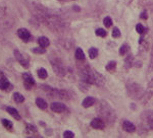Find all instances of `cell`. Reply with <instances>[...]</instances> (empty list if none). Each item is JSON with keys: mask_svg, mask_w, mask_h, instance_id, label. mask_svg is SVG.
<instances>
[{"mask_svg": "<svg viewBox=\"0 0 153 138\" xmlns=\"http://www.w3.org/2000/svg\"><path fill=\"white\" fill-rule=\"evenodd\" d=\"M100 111H102V112H99V113L101 114L102 117H104V119H106L108 122H112V123L114 122V120H115V114H114L113 110L110 109L105 103L102 106V108L100 109Z\"/></svg>", "mask_w": 153, "mask_h": 138, "instance_id": "1", "label": "cell"}, {"mask_svg": "<svg viewBox=\"0 0 153 138\" xmlns=\"http://www.w3.org/2000/svg\"><path fill=\"white\" fill-rule=\"evenodd\" d=\"M17 35H18V37H19L23 41H25V42H29V41L31 40V34H30L29 31L26 30V29H19L18 32H17Z\"/></svg>", "mask_w": 153, "mask_h": 138, "instance_id": "2", "label": "cell"}, {"mask_svg": "<svg viewBox=\"0 0 153 138\" xmlns=\"http://www.w3.org/2000/svg\"><path fill=\"white\" fill-rule=\"evenodd\" d=\"M23 78H24V81H25V84L27 86V88H30L31 85H34L35 84V80L33 78V76L30 74V73H24L23 74Z\"/></svg>", "mask_w": 153, "mask_h": 138, "instance_id": "3", "label": "cell"}, {"mask_svg": "<svg viewBox=\"0 0 153 138\" xmlns=\"http://www.w3.org/2000/svg\"><path fill=\"white\" fill-rule=\"evenodd\" d=\"M51 110L54 113H62V112H64L67 110V107L63 104H61V103H52Z\"/></svg>", "mask_w": 153, "mask_h": 138, "instance_id": "4", "label": "cell"}, {"mask_svg": "<svg viewBox=\"0 0 153 138\" xmlns=\"http://www.w3.org/2000/svg\"><path fill=\"white\" fill-rule=\"evenodd\" d=\"M123 128H124L125 131H127V132H129V133H133V132H135V130H136L135 125H134L132 122L127 121V120L123 123Z\"/></svg>", "mask_w": 153, "mask_h": 138, "instance_id": "5", "label": "cell"}, {"mask_svg": "<svg viewBox=\"0 0 153 138\" xmlns=\"http://www.w3.org/2000/svg\"><path fill=\"white\" fill-rule=\"evenodd\" d=\"M91 126H92L94 129H102V128L104 127V123H103V121H102L101 119L95 118V119L92 120Z\"/></svg>", "mask_w": 153, "mask_h": 138, "instance_id": "6", "label": "cell"}, {"mask_svg": "<svg viewBox=\"0 0 153 138\" xmlns=\"http://www.w3.org/2000/svg\"><path fill=\"white\" fill-rule=\"evenodd\" d=\"M10 82L6 77H1L0 78V89L2 90H8L10 89Z\"/></svg>", "mask_w": 153, "mask_h": 138, "instance_id": "7", "label": "cell"}, {"mask_svg": "<svg viewBox=\"0 0 153 138\" xmlns=\"http://www.w3.org/2000/svg\"><path fill=\"white\" fill-rule=\"evenodd\" d=\"M95 104V99L92 96H87L84 101H83V107L84 108H90Z\"/></svg>", "mask_w": 153, "mask_h": 138, "instance_id": "8", "label": "cell"}, {"mask_svg": "<svg viewBox=\"0 0 153 138\" xmlns=\"http://www.w3.org/2000/svg\"><path fill=\"white\" fill-rule=\"evenodd\" d=\"M6 111H7V113H8L11 117H13L15 120H20V116H19L18 112H17L15 109L10 108V107H7V108H6Z\"/></svg>", "mask_w": 153, "mask_h": 138, "instance_id": "9", "label": "cell"}, {"mask_svg": "<svg viewBox=\"0 0 153 138\" xmlns=\"http://www.w3.org/2000/svg\"><path fill=\"white\" fill-rule=\"evenodd\" d=\"M14 55H15L16 59L19 61V63H20V64H21L24 67H26V68H27V67L29 66V63L27 62V60H25V59L21 57V55L18 53V51H17V50H15V51H14Z\"/></svg>", "mask_w": 153, "mask_h": 138, "instance_id": "10", "label": "cell"}, {"mask_svg": "<svg viewBox=\"0 0 153 138\" xmlns=\"http://www.w3.org/2000/svg\"><path fill=\"white\" fill-rule=\"evenodd\" d=\"M38 44H39L41 47L46 48V47H48V46L50 45V41H49L46 37H41V38L38 39Z\"/></svg>", "mask_w": 153, "mask_h": 138, "instance_id": "11", "label": "cell"}, {"mask_svg": "<svg viewBox=\"0 0 153 138\" xmlns=\"http://www.w3.org/2000/svg\"><path fill=\"white\" fill-rule=\"evenodd\" d=\"M36 105H37L40 109H42V110H46L47 107H48L47 103H46L43 99H37V100H36Z\"/></svg>", "mask_w": 153, "mask_h": 138, "instance_id": "12", "label": "cell"}, {"mask_svg": "<svg viewBox=\"0 0 153 138\" xmlns=\"http://www.w3.org/2000/svg\"><path fill=\"white\" fill-rule=\"evenodd\" d=\"M76 58L79 61H84L85 60V54L81 48H78L76 50Z\"/></svg>", "mask_w": 153, "mask_h": 138, "instance_id": "13", "label": "cell"}, {"mask_svg": "<svg viewBox=\"0 0 153 138\" xmlns=\"http://www.w3.org/2000/svg\"><path fill=\"white\" fill-rule=\"evenodd\" d=\"M13 100H14L15 103L20 104V103H23V102L25 101V98H24L23 94H20V93H18V92H14V93H13Z\"/></svg>", "mask_w": 153, "mask_h": 138, "instance_id": "14", "label": "cell"}, {"mask_svg": "<svg viewBox=\"0 0 153 138\" xmlns=\"http://www.w3.org/2000/svg\"><path fill=\"white\" fill-rule=\"evenodd\" d=\"M116 69V62L115 61H110L107 65H106V70L108 72H114Z\"/></svg>", "mask_w": 153, "mask_h": 138, "instance_id": "15", "label": "cell"}, {"mask_svg": "<svg viewBox=\"0 0 153 138\" xmlns=\"http://www.w3.org/2000/svg\"><path fill=\"white\" fill-rule=\"evenodd\" d=\"M47 71L45 70L44 68H40L38 70V76L40 77V78H42V79H45L46 77H47Z\"/></svg>", "mask_w": 153, "mask_h": 138, "instance_id": "16", "label": "cell"}, {"mask_svg": "<svg viewBox=\"0 0 153 138\" xmlns=\"http://www.w3.org/2000/svg\"><path fill=\"white\" fill-rule=\"evenodd\" d=\"M97 54H98V51H97L96 48H90V50H89V56H90V58H92V59L96 58Z\"/></svg>", "mask_w": 153, "mask_h": 138, "instance_id": "17", "label": "cell"}, {"mask_svg": "<svg viewBox=\"0 0 153 138\" xmlns=\"http://www.w3.org/2000/svg\"><path fill=\"white\" fill-rule=\"evenodd\" d=\"M103 23H104V25H105L106 27H110V26L112 25V20H111V18H110L109 16H106V17L103 19Z\"/></svg>", "mask_w": 153, "mask_h": 138, "instance_id": "18", "label": "cell"}, {"mask_svg": "<svg viewBox=\"0 0 153 138\" xmlns=\"http://www.w3.org/2000/svg\"><path fill=\"white\" fill-rule=\"evenodd\" d=\"M132 62H133V56H129V57H127V59H126V63H125V66H126V68H130L131 66H132Z\"/></svg>", "mask_w": 153, "mask_h": 138, "instance_id": "19", "label": "cell"}, {"mask_svg": "<svg viewBox=\"0 0 153 138\" xmlns=\"http://www.w3.org/2000/svg\"><path fill=\"white\" fill-rule=\"evenodd\" d=\"M2 124H3V126H4L5 128H7V129H11V127H12V123H11L10 121L6 120V119H3V120H2Z\"/></svg>", "mask_w": 153, "mask_h": 138, "instance_id": "20", "label": "cell"}, {"mask_svg": "<svg viewBox=\"0 0 153 138\" xmlns=\"http://www.w3.org/2000/svg\"><path fill=\"white\" fill-rule=\"evenodd\" d=\"M95 34H96L97 36H99V37H105V36H106V32H105L103 29H98V30H96Z\"/></svg>", "mask_w": 153, "mask_h": 138, "instance_id": "21", "label": "cell"}, {"mask_svg": "<svg viewBox=\"0 0 153 138\" xmlns=\"http://www.w3.org/2000/svg\"><path fill=\"white\" fill-rule=\"evenodd\" d=\"M112 37L113 38H119L121 37V32L117 27H113L112 30Z\"/></svg>", "mask_w": 153, "mask_h": 138, "instance_id": "22", "label": "cell"}, {"mask_svg": "<svg viewBox=\"0 0 153 138\" xmlns=\"http://www.w3.org/2000/svg\"><path fill=\"white\" fill-rule=\"evenodd\" d=\"M136 31H137V33H139V34H143L144 31H145V29H144V26H143L141 23H138V24L136 25Z\"/></svg>", "mask_w": 153, "mask_h": 138, "instance_id": "23", "label": "cell"}, {"mask_svg": "<svg viewBox=\"0 0 153 138\" xmlns=\"http://www.w3.org/2000/svg\"><path fill=\"white\" fill-rule=\"evenodd\" d=\"M127 52H128V45H123L119 49V54L125 55V54H127Z\"/></svg>", "mask_w": 153, "mask_h": 138, "instance_id": "24", "label": "cell"}, {"mask_svg": "<svg viewBox=\"0 0 153 138\" xmlns=\"http://www.w3.org/2000/svg\"><path fill=\"white\" fill-rule=\"evenodd\" d=\"M33 52L36 53V54H44L45 53V48L41 47V48H35L33 49Z\"/></svg>", "mask_w": 153, "mask_h": 138, "instance_id": "25", "label": "cell"}, {"mask_svg": "<svg viewBox=\"0 0 153 138\" xmlns=\"http://www.w3.org/2000/svg\"><path fill=\"white\" fill-rule=\"evenodd\" d=\"M74 136H75V134L73 132H71V131H65L63 133V137L64 138H73Z\"/></svg>", "mask_w": 153, "mask_h": 138, "instance_id": "26", "label": "cell"}, {"mask_svg": "<svg viewBox=\"0 0 153 138\" xmlns=\"http://www.w3.org/2000/svg\"><path fill=\"white\" fill-rule=\"evenodd\" d=\"M149 69L153 70V47H152V52H151V57H150V65H149Z\"/></svg>", "mask_w": 153, "mask_h": 138, "instance_id": "27", "label": "cell"}, {"mask_svg": "<svg viewBox=\"0 0 153 138\" xmlns=\"http://www.w3.org/2000/svg\"><path fill=\"white\" fill-rule=\"evenodd\" d=\"M141 18H147V12L146 11H143L142 13H141Z\"/></svg>", "mask_w": 153, "mask_h": 138, "instance_id": "28", "label": "cell"}]
</instances>
